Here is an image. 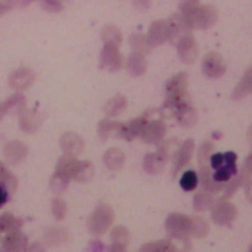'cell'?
Returning <instances> with one entry per match:
<instances>
[{
	"label": "cell",
	"mask_w": 252,
	"mask_h": 252,
	"mask_svg": "<svg viewBox=\"0 0 252 252\" xmlns=\"http://www.w3.org/2000/svg\"><path fill=\"white\" fill-rule=\"evenodd\" d=\"M180 13L191 29H207L218 21V10L213 5L185 3L180 7Z\"/></svg>",
	"instance_id": "6da1fadb"
},
{
	"label": "cell",
	"mask_w": 252,
	"mask_h": 252,
	"mask_svg": "<svg viewBox=\"0 0 252 252\" xmlns=\"http://www.w3.org/2000/svg\"><path fill=\"white\" fill-rule=\"evenodd\" d=\"M56 172L64 175L68 179L87 181L93 176L94 167L90 161L77 160L74 157L66 155L59 159Z\"/></svg>",
	"instance_id": "7a4b0ae2"
},
{
	"label": "cell",
	"mask_w": 252,
	"mask_h": 252,
	"mask_svg": "<svg viewBox=\"0 0 252 252\" xmlns=\"http://www.w3.org/2000/svg\"><path fill=\"white\" fill-rule=\"evenodd\" d=\"M165 229L170 238L188 242L191 237L192 219L178 213L170 214L165 220Z\"/></svg>",
	"instance_id": "3957f363"
},
{
	"label": "cell",
	"mask_w": 252,
	"mask_h": 252,
	"mask_svg": "<svg viewBox=\"0 0 252 252\" xmlns=\"http://www.w3.org/2000/svg\"><path fill=\"white\" fill-rule=\"evenodd\" d=\"M187 87V77L184 73L180 72L169 78L165 84V105L172 108L179 102L186 99Z\"/></svg>",
	"instance_id": "277c9868"
},
{
	"label": "cell",
	"mask_w": 252,
	"mask_h": 252,
	"mask_svg": "<svg viewBox=\"0 0 252 252\" xmlns=\"http://www.w3.org/2000/svg\"><path fill=\"white\" fill-rule=\"evenodd\" d=\"M114 214L106 204H100L88 219L89 230L94 235L103 234L111 225Z\"/></svg>",
	"instance_id": "5b68a950"
},
{
	"label": "cell",
	"mask_w": 252,
	"mask_h": 252,
	"mask_svg": "<svg viewBox=\"0 0 252 252\" xmlns=\"http://www.w3.org/2000/svg\"><path fill=\"white\" fill-rule=\"evenodd\" d=\"M100 68L108 71H117L122 66V55L119 51V45L114 43H104L99 59Z\"/></svg>",
	"instance_id": "8992f818"
},
{
	"label": "cell",
	"mask_w": 252,
	"mask_h": 252,
	"mask_svg": "<svg viewBox=\"0 0 252 252\" xmlns=\"http://www.w3.org/2000/svg\"><path fill=\"white\" fill-rule=\"evenodd\" d=\"M202 69L206 77L210 79H218L224 75L226 67L220 53L210 52L203 59Z\"/></svg>",
	"instance_id": "52a82bcc"
},
{
	"label": "cell",
	"mask_w": 252,
	"mask_h": 252,
	"mask_svg": "<svg viewBox=\"0 0 252 252\" xmlns=\"http://www.w3.org/2000/svg\"><path fill=\"white\" fill-rule=\"evenodd\" d=\"M212 209V220L214 222L220 225L229 223L237 215L236 208L225 199H220L218 202H215Z\"/></svg>",
	"instance_id": "ba28073f"
},
{
	"label": "cell",
	"mask_w": 252,
	"mask_h": 252,
	"mask_svg": "<svg viewBox=\"0 0 252 252\" xmlns=\"http://www.w3.org/2000/svg\"><path fill=\"white\" fill-rule=\"evenodd\" d=\"M180 60L185 64H192L198 57V45L192 33L183 35L175 43Z\"/></svg>",
	"instance_id": "9c48e42d"
},
{
	"label": "cell",
	"mask_w": 252,
	"mask_h": 252,
	"mask_svg": "<svg viewBox=\"0 0 252 252\" xmlns=\"http://www.w3.org/2000/svg\"><path fill=\"white\" fill-rule=\"evenodd\" d=\"M170 38V28L168 21L158 20L154 22L148 32L147 39L151 48L162 44Z\"/></svg>",
	"instance_id": "30bf717a"
},
{
	"label": "cell",
	"mask_w": 252,
	"mask_h": 252,
	"mask_svg": "<svg viewBox=\"0 0 252 252\" xmlns=\"http://www.w3.org/2000/svg\"><path fill=\"white\" fill-rule=\"evenodd\" d=\"M166 133V126L161 120L148 121L141 133V138L148 144H159Z\"/></svg>",
	"instance_id": "8fae6325"
},
{
	"label": "cell",
	"mask_w": 252,
	"mask_h": 252,
	"mask_svg": "<svg viewBox=\"0 0 252 252\" xmlns=\"http://www.w3.org/2000/svg\"><path fill=\"white\" fill-rule=\"evenodd\" d=\"M194 153V141L191 139L186 140L176 151L173 157L172 174H177L184 166L191 160Z\"/></svg>",
	"instance_id": "7c38bea8"
},
{
	"label": "cell",
	"mask_w": 252,
	"mask_h": 252,
	"mask_svg": "<svg viewBox=\"0 0 252 252\" xmlns=\"http://www.w3.org/2000/svg\"><path fill=\"white\" fill-rule=\"evenodd\" d=\"M171 109H173V114L176 120L183 127L189 128L195 125L197 121V114L188 100L184 99L183 101L173 106Z\"/></svg>",
	"instance_id": "4fadbf2b"
},
{
	"label": "cell",
	"mask_w": 252,
	"mask_h": 252,
	"mask_svg": "<svg viewBox=\"0 0 252 252\" xmlns=\"http://www.w3.org/2000/svg\"><path fill=\"white\" fill-rule=\"evenodd\" d=\"M148 123V114L139 116L127 123H121L120 125V138L132 141L137 136H140Z\"/></svg>",
	"instance_id": "5bb4252c"
},
{
	"label": "cell",
	"mask_w": 252,
	"mask_h": 252,
	"mask_svg": "<svg viewBox=\"0 0 252 252\" xmlns=\"http://www.w3.org/2000/svg\"><path fill=\"white\" fill-rule=\"evenodd\" d=\"M169 28H170V38L172 43H176L179 38H181L183 35L191 32V28L187 25L184 18L182 17L181 13L174 14L169 20H168Z\"/></svg>",
	"instance_id": "9a60e30c"
},
{
	"label": "cell",
	"mask_w": 252,
	"mask_h": 252,
	"mask_svg": "<svg viewBox=\"0 0 252 252\" xmlns=\"http://www.w3.org/2000/svg\"><path fill=\"white\" fill-rule=\"evenodd\" d=\"M199 178L201 181L202 188L210 193H218L223 190V187L225 185V182H219L215 180L211 169L207 165L200 166Z\"/></svg>",
	"instance_id": "2e32d148"
},
{
	"label": "cell",
	"mask_w": 252,
	"mask_h": 252,
	"mask_svg": "<svg viewBox=\"0 0 252 252\" xmlns=\"http://www.w3.org/2000/svg\"><path fill=\"white\" fill-rule=\"evenodd\" d=\"M33 74L28 68H20L10 76V85L14 89L23 90L28 88L33 82Z\"/></svg>",
	"instance_id": "e0dca14e"
},
{
	"label": "cell",
	"mask_w": 252,
	"mask_h": 252,
	"mask_svg": "<svg viewBox=\"0 0 252 252\" xmlns=\"http://www.w3.org/2000/svg\"><path fill=\"white\" fill-rule=\"evenodd\" d=\"M61 146L67 156L74 157L82 152L84 143L81 137L75 133H67L62 137Z\"/></svg>",
	"instance_id": "ac0fdd59"
},
{
	"label": "cell",
	"mask_w": 252,
	"mask_h": 252,
	"mask_svg": "<svg viewBox=\"0 0 252 252\" xmlns=\"http://www.w3.org/2000/svg\"><path fill=\"white\" fill-rule=\"evenodd\" d=\"M130 234L125 226L117 225L111 231V250L124 251L129 243Z\"/></svg>",
	"instance_id": "d6986e66"
},
{
	"label": "cell",
	"mask_w": 252,
	"mask_h": 252,
	"mask_svg": "<svg viewBox=\"0 0 252 252\" xmlns=\"http://www.w3.org/2000/svg\"><path fill=\"white\" fill-rule=\"evenodd\" d=\"M126 68L129 73L135 76L143 75L147 70V60L144 54L139 52H132L129 54L126 62Z\"/></svg>",
	"instance_id": "ffe728a7"
},
{
	"label": "cell",
	"mask_w": 252,
	"mask_h": 252,
	"mask_svg": "<svg viewBox=\"0 0 252 252\" xmlns=\"http://www.w3.org/2000/svg\"><path fill=\"white\" fill-rule=\"evenodd\" d=\"M165 162H166V159L162 156H160L158 153L148 154L147 156H145L143 165H144V169L147 172L151 174H157L163 169Z\"/></svg>",
	"instance_id": "44dd1931"
},
{
	"label": "cell",
	"mask_w": 252,
	"mask_h": 252,
	"mask_svg": "<svg viewBox=\"0 0 252 252\" xmlns=\"http://www.w3.org/2000/svg\"><path fill=\"white\" fill-rule=\"evenodd\" d=\"M103 160L106 166L112 170H119L124 163V154L118 149H109L103 156Z\"/></svg>",
	"instance_id": "7402d4cb"
},
{
	"label": "cell",
	"mask_w": 252,
	"mask_h": 252,
	"mask_svg": "<svg viewBox=\"0 0 252 252\" xmlns=\"http://www.w3.org/2000/svg\"><path fill=\"white\" fill-rule=\"evenodd\" d=\"M3 244L6 250H25L27 247V238L20 232L12 231L5 237Z\"/></svg>",
	"instance_id": "603a6c76"
},
{
	"label": "cell",
	"mask_w": 252,
	"mask_h": 252,
	"mask_svg": "<svg viewBox=\"0 0 252 252\" xmlns=\"http://www.w3.org/2000/svg\"><path fill=\"white\" fill-rule=\"evenodd\" d=\"M250 93L252 94V67L246 70L242 79L239 81L238 85L236 86L232 94V97L241 98Z\"/></svg>",
	"instance_id": "cb8c5ba5"
},
{
	"label": "cell",
	"mask_w": 252,
	"mask_h": 252,
	"mask_svg": "<svg viewBox=\"0 0 252 252\" xmlns=\"http://www.w3.org/2000/svg\"><path fill=\"white\" fill-rule=\"evenodd\" d=\"M120 122L111 121L109 119H103L98 125V133L102 140H106L109 137L120 138Z\"/></svg>",
	"instance_id": "d4e9b609"
},
{
	"label": "cell",
	"mask_w": 252,
	"mask_h": 252,
	"mask_svg": "<svg viewBox=\"0 0 252 252\" xmlns=\"http://www.w3.org/2000/svg\"><path fill=\"white\" fill-rule=\"evenodd\" d=\"M127 107V99L123 95H117L105 104L104 112L109 116H116L122 113Z\"/></svg>",
	"instance_id": "484cf974"
},
{
	"label": "cell",
	"mask_w": 252,
	"mask_h": 252,
	"mask_svg": "<svg viewBox=\"0 0 252 252\" xmlns=\"http://www.w3.org/2000/svg\"><path fill=\"white\" fill-rule=\"evenodd\" d=\"M249 179V175H247L243 170H241L240 174L234 177L232 180H228L225 182V185L223 187V198L222 199H228L230 198L234 192L237 190L239 186L244 184Z\"/></svg>",
	"instance_id": "4316f807"
},
{
	"label": "cell",
	"mask_w": 252,
	"mask_h": 252,
	"mask_svg": "<svg viewBox=\"0 0 252 252\" xmlns=\"http://www.w3.org/2000/svg\"><path fill=\"white\" fill-rule=\"evenodd\" d=\"M215 204L214 197L210 192H200L193 199V207L197 212H204L211 209Z\"/></svg>",
	"instance_id": "83f0119b"
},
{
	"label": "cell",
	"mask_w": 252,
	"mask_h": 252,
	"mask_svg": "<svg viewBox=\"0 0 252 252\" xmlns=\"http://www.w3.org/2000/svg\"><path fill=\"white\" fill-rule=\"evenodd\" d=\"M129 43L134 50V52H139L141 54H147L151 47L149 45L147 36L143 33H134L129 38Z\"/></svg>",
	"instance_id": "f1b7e54d"
},
{
	"label": "cell",
	"mask_w": 252,
	"mask_h": 252,
	"mask_svg": "<svg viewBox=\"0 0 252 252\" xmlns=\"http://www.w3.org/2000/svg\"><path fill=\"white\" fill-rule=\"evenodd\" d=\"M0 184L9 193H13L17 186V179L2 162H0Z\"/></svg>",
	"instance_id": "f546056e"
},
{
	"label": "cell",
	"mask_w": 252,
	"mask_h": 252,
	"mask_svg": "<svg viewBox=\"0 0 252 252\" xmlns=\"http://www.w3.org/2000/svg\"><path fill=\"white\" fill-rule=\"evenodd\" d=\"M101 38L104 43H114L120 45L122 41V35L118 29L113 26H105L101 31Z\"/></svg>",
	"instance_id": "4dcf8cb0"
},
{
	"label": "cell",
	"mask_w": 252,
	"mask_h": 252,
	"mask_svg": "<svg viewBox=\"0 0 252 252\" xmlns=\"http://www.w3.org/2000/svg\"><path fill=\"white\" fill-rule=\"evenodd\" d=\"M141 251H158V252H170L175 251L176 247L169 240H158L145 244L141 247Z\"/></svg>",
	"instance_id": "1f68e13d"
},
{
	"label": "cell",
	"mask_w": 252,
	"mask_h": 252,
	"mask_svg": "<svg viewBox=\"0 0 252 252\" xmlns=\"http://www.w3.org/2000/svg\"><path fill=\"white\" fill-rule=\"evenodd\" d=\"M208 232H209V224L204 219H201V218L192 219L191 237L201 238L206 236Z\"/></svg>",
	"instance_id": "d6a6232c"
},
{
	"label": "cell",
	"mask_w": 252,
	"mask_h": 252,
	"mask_svg": "<svg viewBox=\"0 0 252 252\" xmlns=\"http://www.w3.org/2000/svg\"><path fill=\"white\" fill-rule=\"evenodd\" d=\"M0 220L3 231H17L23 225L22 220L16 219L12 215H3L2 217H0Z\"/></svg>",
	"instance_id": "836d02e7"
},
{
	"label": "cell",
	"mask_w": 252,
	"mask_h": 252,
	"mask_svg": "<svg viewBox=\"0 0 252 252\" xmlns=\"http://www.w3.org/2000/svg\"><path fill=\"white\" fill-rule=\"evenodd\" d=\"M198 183V176L195 171L188 170L180 178V186L185 191H192L195 189Z\"/></svg>",
	"instance_id": "e575fe53"
},
{
	"label": "cell",
	"mask_w": 252,
	"mask_h": 252,
	"mask_svg": "<svg viewBox=\"0 0 252 252\" xmlns=\"http://www.w3.org/2000/svg\"><path fill=\"white\" fill-rule=\"evenodd\" d=\"M214 150V145L211 142H206L204 143L198 151V162L200 166L203 165H208V161L210 159L211 154Z\"/></svg>",
	"instance_id": "d590c367"
},
{
	"label": "cell",
	"mask_w": 252,
	"mask_h": 252,
	"mask_svg": "<svg viewBox=\"0 0 252 252\" xmlns=\"http://www.w3.org/2000/svg\"><path fill=\"white\" fill-rule=\"evenodd\" d=\"M41 7L50 13L60 12L63 9V5L60 0H40Z\"/></svg>",
	"instance_id": "8d00e7d4"
},
{
	"label": "cell",
	"mask_w": 252,
	"mask_h": 252,
	"mask_svg": "<svg viewBox=\"0 0 252 252\" xmlns=\"http://www.w3.org/2000/svg\"><path fill=\"white\" fill-rule=\"evenodd\" d=\"M232 175L233 173L224 165L216 169V172L213 173V177L219 182H227Z\"/></svg>",
	"instance_id": "74e56055"
},
{
	"label": "cell",
	"mask_w": 252,
	"mask_h": 252,
	"mask_svg": "<svg viewBox=\"0 0 252 252\" xmlns=\"http://www.w3.org/2000/svg\"><path fill=\"white\" fill-rule=\"evenodd\" d=\"M223 158H224V162H223V165L226 166L232 173L233 175H235L237 173V167H236V154H234L233 152H226L224 155H223Z\"/></svg>",
	"instance_id": "f35d334b"
},
{
	"label": "cell",
	"mask_w": 252,
	"mask_h": 252,
	"mask_svg": "<svg viewBox=\"0 0 252 252\" xmlns=\"http://www.w3.org/2000/svg\"><path fill=\"white\" fill-rule=\"evenodd\" d=\"M52 211H53V215L58 219H62L65 216V212H66V206L64 201L56 199L53 201V207H52Z\"/></svg>",
	"instance_id": "ab89813d"
},
{
	"label": "cell",
	"mask_w": 252,
	"mask_h": 252,
	"mask_svg": "<svg viewBox=\"0 0 252 252\" xmlns=\"http://www.w3.org/2000/svg\"><path fill=\"white\" fill-rule=\"evenodd\" d=\"M223 162H224V158H223V154L221 153H217L210 157V163L214 169H218L220 166H222Z\"/></svg>",
	"instance_id": "60d3db41"
},
{
	"label": "cell",
	"mask_w": 252,
	"mask_h": 252,
	"mask_svg": "<svg viewBox=\"0 0 252 252\" xmlns=\"http://www.w3.org/2000/svg\"><path fill=\"white\" fill-rule=\"evenodd\" d=\"M16 0H0V17L14 7Z\"/></svg>",
	"instance_id": "b9f144b4"
},
{
	"label": "cell",
	"mask_w": 252,
	"mask_h": 252,
	"mask_svg": "<svg viewBox=\"0 0 252 252\" xmlns=\"http://www.w3.org/2000/svg\"><path fill=\"white\" fill-rule=\"evenodd\" d=\"M242 170L247 174V175H252V152L246 157L244 160V165Z\"/></svg>",
	"instance_id": "7bdbcfd3"
},
{
	"label": "cell",
	"mask_w": 252,
	"mask_h": 252,
	"mask_svg": "<svg viewBox=\"0 0 252 252\" xmlns=\"http://www.w3.org/2000/svg\"><path fill=\"white\" fill-rule=\"evenodd\" d=\"M245 195L249 202L252 203V180H247L245 182Z\"/></svg>",
	"instance_id": "ee69618b"
},
{
	"label": "cell",
	"mask_w": 252,
	"mask_h": 252,
	"mask_svg": "<svg viewBox=\"0 0 252 252\" xmlns=\"http://www.w3.org/2000/svg\"><path fill=\"white\" fill-rule=\"evenodd\" d=\"M150 0H134V4L138 9H147L150 6Z\"/></svg>",
	"instance_id": "f6af8a7d"
},
{
	"label": "cell",
	"mask_w": 252,
	"mask_h": 252,
	"mask_svg": "<svg viewBox=\"0 0 252 252\" xmlns=\"http://www.w3.org/2000/svg\"><path fill=\"white\" fill-rule=\"evenodd\" d=\"M7 197H8V195H7L6 189L0 184V208L6 203Z\"/></svg>",
	"instance_id": "bcb514c9"
},
{
	"label": "cell",
	"mask_w": 252,
	"mask_h": 252,
	"mask_svg": "<svg viewBox=\"0 0 252 252\" xmlns=\"http://www.w3.org/2000/svg\"><path fill=\"white\" fill-rule=\"evenodd\" d=\"M248 141L252 147V125L248 129Z\"/></svg>",
	"instance_id": "7dc6e473"
},
{
	"label": "cell",
	"mask_w": 252,
	"mask_h": 252,
	"mask_svg": "<svg viewBox=\"0 0 252 252\" xmlns=\"http://www.w3.org/2000/svg\"><path fill=\"white\" fill-rule=\"evenodd\" d=\"M7 111V109H6V107H5V105H4V103L3 104H0V119H1V117L4 115V113Z\"/></svg>",
	"instance_id": "c3c4849f"
},
{
	"label": "cell",
	"mask_w": 252,
	"mask_h": 252,
	"mask_svg": "<svg viewBox=\"0 0 252 252\" xmlns=\"http://www.w3.org/2000/svg\"><path fill=\"white\" fill-rule=\"evenodd\" d=\"M34 0H21V4L22 5H29L30 3L33 2Z\"/></svg>",
	"instance_id": "681fc988"
},
{
	"label": "cell",
	"mask_w": 252,
	"mask_h": 252,
	"mask_svg": "<svg viewBox=\"0 0 252 252\" xmlns=\"http://www.w3.org/2000/svg\"><path fill=\"white\" fill-rule=\"evenodd\" d=\"M183 2H185V3H196V2H199V0H183Z\"/></svg>",
	"instance_id": "f907efd6"
},
{
	"label": "cell",
	"mask_w": 252,
	"mask_h": 252,
	"mask_svg": "<svg viewBox=\"0 0 252 252\" xmlns=\"http://www.w3.org/2000/svg\"><path fill=\"white\" fill-rule=\"evenodd\" d=\"M3 230H2V226H1V220H0V233L2 232Z\"/></svg>",
	"instance_id": "816d5d0a"
}]
</instances>
